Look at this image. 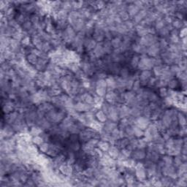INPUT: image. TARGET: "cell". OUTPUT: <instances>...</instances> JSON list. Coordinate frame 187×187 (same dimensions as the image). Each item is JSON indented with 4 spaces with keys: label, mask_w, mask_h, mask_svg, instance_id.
<instances>
[{
    "label": "cell",
    "mask_w": 187,
    "mask_h": 187,
    "mask_svg": "<svg viewBox=\"0 0 187 187\" xmlns=\"http://www.w3.org/2000/svg\"><path fill=\"white\" fill-rule=\"evenodd\" d=\"M98 146H99V148H100V149L102 151H107L110 148L109 144L105 141H101L98 143Z\"/></svg>",
    "instance_id": "obj_1"
},
{
    "label": "cell",
    "mask_w": 187,
    "mask_h": 187,
    "mask_svg": "<svg viewBox=\"0 0 187 187\" xmlns=\"http://www.w3.org/2000/svg\"><path fill=\"white\" fill-rule=\"evenodd\" d=\"M28 61H29V63L32 64H37V56L35 54H30L29 56H28Z\"/></svg>",
    "instance_id": "obj_2"
}]
</instances>
